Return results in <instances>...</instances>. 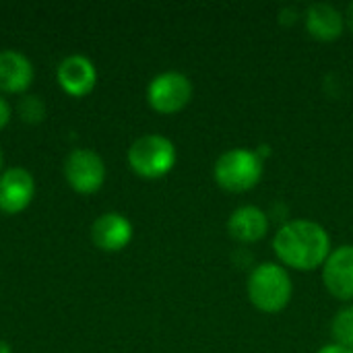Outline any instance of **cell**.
Here are the masks:
<instances>
[{
  "mask_svg": "<svg viewBox=\"0 0 353 353\" xmlns=\"http://www.w3.org/2000/svg\"><path fill=\"white\" fill-rule=\"evenodd\" d=\"M273 250L285 269L310 273L321 269L329 259L331 236L316 221L292 219L275 232Z\"/></svg>",
  "mask_w": 353,
  "mask_h": 353,
  "instance_id": "1",
  "label": "cell"
},
{
  "mask_svg": "<svg viewBox=\"0 0 353 353\" xmlns=\"http://www.w3.org/2000/svg\"><path fill=\"white\" fill-rule=\"evenodd\" d=\"M250 304L265 312L277 314L288 308L294 294V283L288 269L279 263H261L256 265L246 283Z\"/></svg>",
  "mask_w": 353,
  "mask_h": 353,
  "instance_id": "2",
  "label": "cell"
},
{
  "mask_svg": "<svg viewBox=\"0 0 353 353\" xmlns=\"http://www.w3.org/2000/svg\"><path fill=\"white\" fill-rule=\"evenodd\" d=\"M265 174V159L254 149L236 147L221 153L213 165V178L228 192L252 190Z\"/></svg>",
  "mask_w": 353,
  "mask_h": 353,
  "instance_id": "3",
  "label": "cell"
},
{
  "mask_svg": "<svg viewBox=\"0 0 353 353\" xmlns=\"http://www.w3.org/2000/svg\"><path fill=\"white\" fill-rule=\"evenodd\" d=\"M176 145L163 134H145L128 149L130 170L147 180H157L170 174L176 165Z\"/></svg>",
  "mask_w": 353,
  "mask_h": 353,
  "instance_id": "4",
  "label": "cell"
},
{
  "mask_svg": "<svg viewBox=\"0 0 353 353\" xmlns=\"http://www.w3.org/2000/svg\"><path fill=\"white\" fill-rule=\"evenodd\" d=\"M192 99V83L178 70L157 74L147 87V101L159 114H178Z\"/></svg>",
  "mask_w": 353,
  "mask_h": 353,
  "instance_id": "5",
  "label": "cell"
},
{
  "mask_svg": "<svg viewBox=\"0 0 353 353\" xmlns=\"http://www.w3.org/2000/svg\"><path fill=\"white\" fill-rule=\"evenodd\" d=\"M64 176L72 190L81 194H93L103 186L105 165L95 151L74 149L64 161Z\"/></svg>",
  "mask_w": 353,
  "mask_h": 353,
  "instance_id": "6",
  "label": "cell"
},
{
  "mask_svg": "<svg viewBox=\"0 0 353 353\" xmlns=\"http://www.w3.org/2000/svg\"><path fill=\"white\" fill-rule=\"evenodd\" d=\"M323 283L339 302H353V244L331 250L323 265Z\"/></svg>",
  "mask_w": 353,
  "mask_h": 353,
  "instance_id": "7",
  "label": "cell"
},
{
  "mask_svg": "<svg viewBox=\"0 0 353 353\" xmlns=\"http://www.w3.org/2000/svg\"><path fill=\"white\" fill-rule=\"evenodd\" d=\"M35 194L33 176L23 168H10L0 174V211L17 215L29 207Z\"/></svg>",
  "mask_w": 353,
  "mask_h": 353,
  "instance_id": "8",
  "label": "cell"
},
{
  "mask_svg": "<svg viewBox=\"0 0 353 353\" xmlns=\"http://www.w3.org/2000/svg\"><path fill=\"white\" fill-rule=\"evenodd\" d=\"M91 240L103 252H120L132 240V223L120 213H103L93 221Z\"/></svg>",
  "mask_w": 353,
  "mask_h": 353,
  "instance_id": "9",
  "label": "cell"
},
{
  "mask_svg": "<svg viewBox=\"0 0 353 353\" xmlns=\"http://www.w3.org/2000/svg\"><path fill=\"white\" fill-rule=\"evenodd\" d=\"M58 83L72 97L89 95L97 85V70L85 56H68L58 66Z\"/></svg>",
  "mask_w": 353,
  "mask_h": 353,
  "instance_id": "10",
  "label": "cell"
},
{
  "mask_svg": "<svg viewBox=\"0 0 353 353\" xmlns=\"http://www.w3.org/2000/svg\"><path fill=\"white\" fill-rule=\"evenodd\" d=\"M228 232L236 242L254 244L269 232V215L256 205H244L232 211L228 219Z\"/></svg>",
  "mask_w": 353,
  "mask_h": 353,
  "instance_id": "11",
  "label": "cell"
},
{
  "mask_svg": "<svg viewBox=\"0 0 353 353\" xmlns=\"http://www.w3.org/2000/svg\"><path fill=\"white\" fill-rule=\"evenodd\" d=\"M306 29L319 41H335L345 31L343 12L329 2H314L306 8Z\"/></svg>",
  "mask_w": 353,
  "mask_h": 353,
  "instance_id": "12",
  "label": "cell"
},
{
  "mask_svg": "<svg viewBox=\"0 0 353 353\" xmlns=\"http://www.w3.org/2000/svg\"><path fill=\"white\" fill-rule=\"evenodd\" d=\"M33 81V66L21 52L4 50L0 52V91L21 93L29 89Z\"/></svg>",
  "mask_w": 353,
  "mask_h": 353,
  "instance_id": "13",
  "label": "cell"
},
{
  "mask_svg": "<svg viewBox=\"0 0 353 353\" xmlns=\"http://www.w3.org/2000/svg\"><path fill=\"white\" fill-rule=\"evenodd\" d=\"M331 335L337 345L353 350V304L341 308L331 321Z\"/></svg>",
  "mask_w": 353,
  "mask_h": 353,
  "instance_id": "14",
  "label": "cell"
},
{
  "mask_svg": "<svg viewBox=\"0 0 353 353\" xmlns=\"http://www.w3.org/2000/svg\"><path fill=\"white\" fill-rule=\"evenodd\" d=\"M43 112H46V108L39 97H25L19 105V114L27 122H39L43 118Z\"/></svg>",
  "mask_w": 353,
  "mask_h": 353,
  "instance_id": "15",
  "label": "cell"
},
{
  "mask_svg": "<svg viewBox=\"0 0 353 353\" xmlns=\"http://www.w3.org/2000/svg\"><path fill=\"white\" fill-rule=\"evenodd\" d=\"M10 120V105L6 103V99L0 97V128H4Z\"/></svg>",
  "mask_w": 353,
  "mask_h": 353,
  "instance_id": "16",
  "label": "cell"
},
{
  "mask_svg": "<svg viewBox=\"0 0 353 353\" xmlns=\"http://www.w3.org/2000/svg\"><path fill=\"white\" fill-rule=\"evenodd\" d=\"M316 353H353V350H347V347H341L337 343H331V345H325L321 347Z\"/></svg>",
  "mask_w": 353,
  "mask_h": 353,
  "instance_id": "17",
  "label": "cell"
},
{
  "mask_svg": "<svg viewBox=\"0 0 353 353\" xmlns=\"http://www.w3.org/2000/svg\"><path fill=\"white\" fill-rule=\"evenodd\" d=\"M343 17H345V27L353 33V2L352 4H347V10H345Z\"/></svg>",
  "mask_w": 353,
  "mask_h": 353,
  "instance_id": "18",
  "label": "cell"
},
{
  "mask_svg": "<svg viewBox=\"0 0 353 353\" xmlns=\"http://www.w3.org/2000/svg\"><path fill=\"white\" fill-rule=\"evenodd\" d=\"M0 353H12L10 345L6 341H2V339H0Z\"/></svg>",
  "mask_w": 353,
  "mask_h": 353,
  "instance_id": "19",
  "label": "cell"
},
{
  "mask_svg": "<svg viewBox=\"0 0 353 353\" xmlns=\"http://www.w3.org/2000/svg\"><path fill=\"white\" fill-rule=\"evenodd\" d=\"M0 170H2V151H0Z\"/></svg>",
  "mask_w": 353,
  "mask_h": 353,
  "instance_id": "20",
  "label": "cell"
}]
</instances>
